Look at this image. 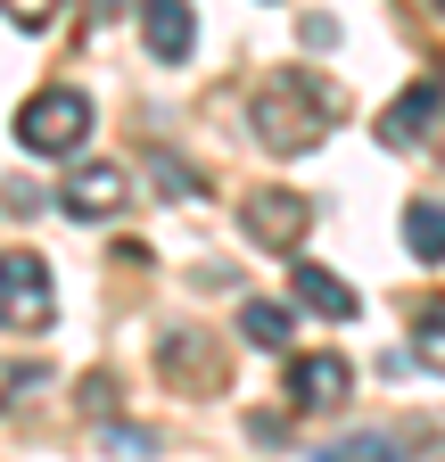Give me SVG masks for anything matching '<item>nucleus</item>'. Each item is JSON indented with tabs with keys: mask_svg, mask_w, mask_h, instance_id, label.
I'll return each instance as SVG.
<instances>
[{
	"mask_svg": "<svg viewBox=\"0 0 445 462\" xmlns=\"http://www.w3.org/2000/svg\"><path fill=\"white\" fill-rule=\"evenodd\" d=\"M248 116H256V141H264V149H281V157H313V149L330 141V125L347 116V99L330 91L313 67H281V75L256 91Z\"/></svg>",
	"mask_w": 445,
	"mask_h": 462,
	"instance_id": "nucleus-1",
	"label": "nucleus"
},
{
	"mask_svg": "<svg viewBox=\"0 0 445 462\" xmlns=\"http://www.w3.org/2000/svg\"><path fill=\"white\" fill-rule=\"evenodd\" d=\"M83 141H91V99L75 83H50L17 107V149L25 157H75Z\"/></svg>",
	"mask_w": 445,
	"mask_h": 462,
	"instance_id": "nucleus-2",
	"label": "nucleus"
},
{
	"mask_svg": "<svg viewBox=\"0 0 445 462\" xmlns=\"http://www.w3.org/2000/svg\"><path fill=\"white\" fill-rule=\"evenodd\" d=\"M50 314H59V281H50L41 256H9L0 248V330H50Z\"/></svg>",
	"mask_w": 445,
	"mask_h": 462,
	"instance_id": "nucleus-3",
	"label": "nucleus"
},
{
	"mask_svg": "<svg viewBox=\"0 0 445 462\" xmlns=\"http://www.w3.org/2000/svg\"><path fill=\"white\" fill-rule=\"evenodd\" d=\"M240 223H248V240H256V248L297 256V248H305V231H313V207H305L297 190H256V199L240 207Z\"/></svg>",
	"mask_w": 445,
	"mask_h": 462,
	"instance_id": "nucleus-4",
	"label": "nucleus"
},
{
	"mask_svg": "<svg viewBox=\"0 0 445 462\" xmlns=\"http://www.w3.org/2000/svg\"><path fill=\"white\" fill-rule=\"evenodd\" d=\"M355 388V364L330 346V356H289V404L297 413H339Z\"/></svg>",
	"mask_w": 445,
	"mask_h": 462,
	"instance_id": "nucleus-5",
	"label": "nucleus"
},
{
	"mask_svg": "<svg viewBox=\"0 0 445 462\" xmlns=\"http://www.w3.org/2000/svg\"><path fill=\"white\" fill-rule=\"evenodd\" d=\"M124 199H132V173L124 165H75L67 173V190H59V207L67 215H83V223H107V215H124Z\"/></svg>",
	"mask_w": 445,
	"mask_h": 462,
	"instance_id": "nucleus-6",
	"label": "nucleus"
},
{
	"mask_svg": "<svg viewBox=\"0 0 445 462\" xmlns=\"http://www.w3.org/2000/svg\"><path fill=\"white\" fill-rule=\"evenodd\" d=\"M437 107H445V83L437 75H421L413 91H396V99L379 107V149H421L429 125H437Z\"/></svg>",
	"mask_w": 445,
	"mask_h": 462,
	"instance_id": "nucleus-7",
	"label": "nucleus"
},
{
	"mask_svg": "<svg viewBox=\"0 0 445 462\" xmlns=\"http://www.w3.org/2000/svg\"><path fill=\"white\" fill-rule=\"evenodd\" d=\"M141 42H149V58L182 67L190 42H198V9H190V0H149V9H141Z\"/></svg>",
	"mask_w": 445,
	"mask_h": 462,
	"instance_id": "nucleus-8",
	"label": "nucleus"
},
{
	"mask_svg": "<svg viewBox=\"0 0 445 462\" xmlns=\"http://www.w3.org/2000/svg\"><path fill=\"white\" fill-rule=\"evenodd\" d=\"M157 364L174 388H222V346H206L198 330H174V338H157Z\"/></svg>",
	"mask_w": 445,
	"mask_h": 462,
	"instance_id": "nucleus-9",
	"label": "nucleus"
},
{
	"mask_svg": "<svg viewBox=\"0 0 445 462\" xmlns=\"http://www.w3.org/2000/svg\"><path fill=\"white\" fill-rule=\"evenodd\" d=\"M289 289H297V306H305V314H322V322H355V314H363V298H355V289L330 273V264H297V273H289Z\"/></svg>",
	"mask_w": 445,
	"mask_h": 462,
	"instance_id": "nucleus-10",
	"label": "nucleus"
},
{
	"mask_svg": "<svg viewBox=\"0 0 445 462\" xmlns=\"http://www.w3.org/2000/svg\"><path fill=\"white\" fill-rule=\"evenodd\" d=\"M289 330H297V306H281V298H248V306H240V338L264 346V356H281Z\"/></svg>",
	"mask_w": 445,
	"mask_h": 462,
	"instance_id": "nucleus-11",
	"label": "nucleus"
},
{
	"mask_svg": "<svg viewBox=\"0 0 445 462\" xmlns=\"http://www.w3.org/2000/svg\"><path fill=\"white\" fill-rule=\"evenodd\" d=\"M404 248H413L421 264H445V207H437V199H413V207H404Z\"/></svg>",
	"mask_w": 445,
	"mask_h": 462,
	"instance_id": "nucleus-12",
	"label": "nucleus"
},
{
	"mask_svg": "<svg viewBox=\"0 0 445 462\" xmlns=\"http://www.w3.org/2000/svg\"><path fill=\"white\" fill-rule=\"evenodd\" d=\"M413 356L445 380V298H421L413 306Z\"/></svg>",
	"mask_w": 445,
	"mask_h": 462,
	"instance_id": "nucleus-13",
	"label": "nucleus"
},
{
	"mask_svg": "<svg viewBox=\"0 0 445 462\" xmlns=\"http://www.w3.org/2000/svg\"><path fill=\"white\" fill-rule=\"evenodd\" d=\"M322 462H404V446L387 438V430H363V438H339Z\"/></svg>",
	"mask_w": 445,
	"mask_h": 462,
	"instance_id": "nucleus-14",
	"label": "nucleus"
},
{
	"mask_svg": "<svg viewBox=\"0 0 445 462\" xmlns=\"http://www.w3.org/2000/svg\"><path fill=\"white\" fill-rule=\"evenodd\" d=\"M25 33H50V0H17V9H9Z\"/></svg>",
	"mask_w": 445,
	"mask_h": 462,
	"instance_id": "nucleus-15",
	"label": "nucleus"
},
{
	"mask_svg": "<svg viewBox=\"0 0 445 462\" xmlns=\"http://www.w3.org/2000/svg\"><path fill=\"white\" fill-rule=\"evenodd\" d=\"M25 380H33V372H0V388H25Z\"/></svg>",
	"mask_w": 445,
	"mask_h": 462,
	"instance_id": "nucleus-16",
	"label": "nucleus"
}]
</instances>
